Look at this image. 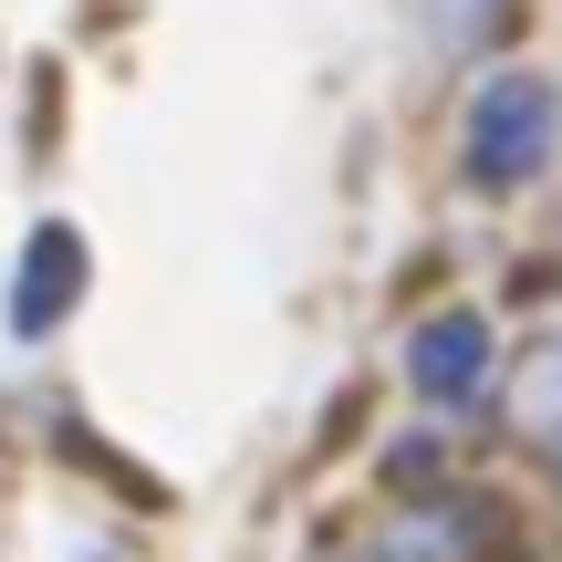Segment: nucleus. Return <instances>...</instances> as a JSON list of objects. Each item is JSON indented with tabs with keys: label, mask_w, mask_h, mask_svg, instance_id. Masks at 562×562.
<instances>
[{
	"label": "nucleus",
	"mask_w": 562,
	"mask_h": 562,
	"mask_svg": "<svg viewBox=\"0 0 562 562\" xmlns=\"http://www.w3.org/2000/svg\"><path fill=\"white\" fill-rule=\"evenodd\" d=\"M552 136H562V94L542 74H490L480 94H469V125H459V167L469 188H531L552 167Z\"/></svg>",
	"instance_id": "1"
},
{
	"label": "nucleus",
	"mask_w": 562,
	"mask_h": 562,
	"mask_svg": "<svg viewBox=\"0 0 562 562\" xmlns=\"http://www.w3.org/2000/svg\"><path fill=\"white\" fill-rule=\"evenodd\" d=\"M406 385H417L427 406H469L490 385V323L480 313H427L417 334H406Z\"/></svg>",
	"instance_id": "2"
},
{
	"label": "nucleus",
	"mask_w": 562,
	"mask_h": 562,
	"mask_svg": "<svg viewBox=\"0 0 562 562\" xmlns=\"http://www.w3.org/2000/svg\"><path fill=\"white\" fill-rule=\"evenodd\" d=\"M74 292H83V240L63 220H42L32 240H21V271H11V334L42 344L63 313H74Z\"/></svg>",
	"instance_id": "3"
},
{
	"label": "nucleus",
	"mask_w": 562,
	"mask_h": 562,
	"mask_svg": "<svg viewBox=\"0 0 562 562\" xmlns=\"http://www.w3.org/2000/svg\"><path fill=\"white\" fill-rule=\"evenodd\" d=\"M510 417H521L542 448H562V344H542V355L510 375Z\"/></svg>",
	"instance_id": "4"
},
{
	"label": "nucleus",
	"mask_w": 562,
	"mask_h": 562,
	"mask_svg": "<svg viewBox=\"0 0 562 562\" xmlns=\"http://www.w3.org/2000/svg\"><path fill=\"white\" fill-rule=\"evenodd\" d=\"M501 11H510V0H427V32H438L448 53H469V42H490Z\"/></svg>",
	"instance_id": "5"
},
{
	"label": "nucleus",
	"mask_w": 562,
	"mask_h": 562,
	"mask_svg": "<svg viewBox=\"0 0 562 562\" xmlns=\"http://www.w3.org/2000/svg\"><path fill=\"white\" fill-rule=\"evenodd\" d=\"M552 459H562V448H552Z\"/></svg>",
	"instance_id": "6"
}]
</instances>
